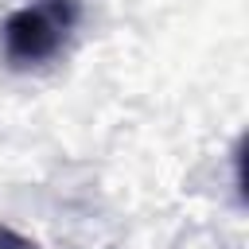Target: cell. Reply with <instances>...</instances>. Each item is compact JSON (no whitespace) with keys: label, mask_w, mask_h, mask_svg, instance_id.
Masks as SVG:
<instances>
[{"label":"cell","mask_w":249,"mask_h":249,"mask_svg":"<svg viewBox=\"0 0 249 249\" xmlns=\"http://www.w3.org/2000/svg\"><path fill=\"white\" fill-rule=\"evenodd\" d=\"M78 23L74 0H35L4 19V54L19 66H35L58 54L62 39Z\"/></svg>","instance_id":"1"},{"label":"cell","mask_w":249,"mask_h":249,"mask_svg":"<svg viewBox=\"0 0 249 249\" xmlns=\"http://www.w3.org/2000/svg\"><path fill=\"white\" fill-rule=\"evenodd\" d=\"M0 245H4V237H0Z\"/></svg>","instance_id":"2"}]
</instances>
